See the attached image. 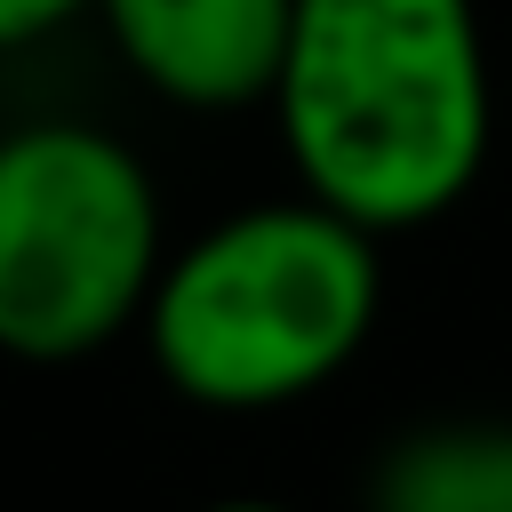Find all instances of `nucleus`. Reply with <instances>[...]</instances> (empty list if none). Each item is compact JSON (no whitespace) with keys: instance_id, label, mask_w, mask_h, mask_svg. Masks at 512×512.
Returning a JSON list of instances; mask_svg holds the SVG:
<instances>
[{"instance_id":"obj_1","label":"nucleus","mask_w":512,"mask_h":512,"mask_svg":"<svg viewBox=\"0 0 512 512\" xmlns=\"http://www.w3.org/2000/svg\"><path fill=\"white\" fill-rule=\"evenodd\" d=\"M272 128L296 192L376 240L448 216L496 144L480 0H288Z\"/></svg>"},{"instance_id":"obj_2","label":"nucleus","mask_w":512,"mask_h":512,"mask_svg":"<svg viewBox=\"0 0 512 512\" xmlns=\"http://www.w3.org/2000/svg\"><path fill=\"white\" fill-rule=\"evenodd\" d=\"M384 248L328 200H256L160 256L144 296L152 376L208 416H272L328 392L376 336Z\"/></svg>"},{"instance_id":"obj_3","label":"nucleus","mask_w":512,"mask_h":512,"mask_svg":"<svg viewBox=\"0 0 512 512\" xmlns=\"http://www.w3.org/2000/svg\"><path fill=\"white\" fill-rule=\"evenodd\" d=\"M160 184L88 120H24L0 136V352L72 368L144 320L160 280Z\"/></svg>"},{"instance_id":"obj_4","label":"nucleus","mask_w":512,"mask_h":512,"mask_svg":"<svg viewBox=\"0 0 512 512\" xmlns=\"http://www.w3.org/2000/svg\"><path fill=\"white\" fill-rule=\"evenodd\" d=\"M112 56L184 112H248L272 88L288 0H88Z\"/></svg>"},{"instance_id":"obj_5","label":"nucleus","mask_w":512,"mask_h":512,"mask_svg":"<svg viewBox=\"0 0 512 512\" xmlns=\"http://www.w3.org/2000/svg\"><path fill=\"white\" fill-rule=\"evenodd\" d=\"M368 512H512V416H432L376 448Z\"/></svg>"},{"instance_id":"obj_6","label":"nucleus","mask_w":512,"mask_h":512,"mask_svg":"<svg viewBox=\"0 0 512 512\" xmlns=\"http://www.w3.org/2000/svg\"><path fill=\"white\" fill-rule=\"evenodd\" d=\"M72 16H88V0H0V56H16V48H32V40H48V32H64Z\"/></svg>"},{"instance_id":"obj_7","label":"nucleus","mask_w":512,"mask_h":512,"mask_svg":"<svg viewBox=\"0 0 512 512\" xmlns=\"http://www.w3.org/2000/svg\"><path fill=\"white\" fill-rule=\"evenodd\" d=\"M200 512H296V504H280V496H224V504H200Z\"/></svg>"}]
</instances>
